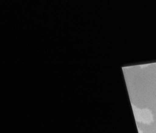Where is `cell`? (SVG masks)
<instances>
[{"instance_id":"6da1fadb","label":"cell","mask_w":156,"mask_h":133,"mask_svg":"<svg viewBox=\"0 0 156 133\" xmlns=\"http://www.w3.org/2000/svg\"><path fill=\"white\" fill-rule=\"evenodd\" d=\"M133 110L136 121L144 124H150L153 121V116L150 110L147 108L140 109L132 105Z\"/></svg>"}]
</instances>
